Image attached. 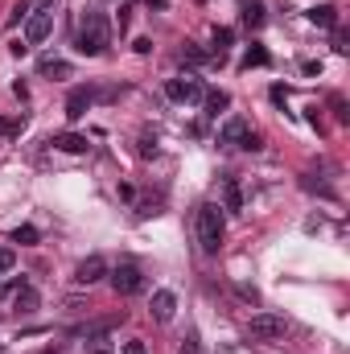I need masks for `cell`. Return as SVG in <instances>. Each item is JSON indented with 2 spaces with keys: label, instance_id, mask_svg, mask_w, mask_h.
<instances>
[{
  "label": "cell",
  "instance_id": "cell-26",
  "mask_svg": "<svg viewBox=\"0 0 350 354\" xmlns=\"http://www.w3.org/2000/svg\"><path fill=\"white\" fill-rule=\"evenodd\" d=\"M124 354H149V346L140 338H132V342H124Z\"/></svg>",
  "mask_w": 350,
  "mask_h": 354
},
{
  "label": "cell",
  "instance_id": "cell-30",
  "mask_svg": "<svg viewBox=\"0 0 350 354\" xmlns=\"http://www.w3.org/2000/svg\"><path fill=\"white\" fill-rule=\"evenodd\" d=\"M149 8H165V0H149Z\"/></svg>",
  "mask_w": 350,
  "mask_h": 354
},
{
  "label": "cell",
  "instance_id": "cell-17",
  "mask_svg": "<svg viewBox=\"0 0 350 354\" xmlns=\"http://www.w3.org/2000/svg\"><path fill=\"white\" fill-rule=\"evenodd\" d=\"M37 239H41V231H37V227H29V223H25V227H17V231H12V243H21V247H33V243H37Z\"/></svg>",
  "mask_w": 350,
  "mask_h": 354
},
{
  "label": "cell",
  "instance_id": "cell-29",
  "mask_svg": "<svg viewBox=\"0 0 350 354\" xmlns=\"http://www.w3.org/2000/svg\"><path fill=\"white\" fill-rule=\"evenodd\" d=\"M132 49H136V54H149V49H153V41H149V37H136V45H132Z\"/></svg>",
  "mask_w": 350,
  "mask_h": 354
},
{
  "label": "cell",
  "instance_id": "cell-18",
  "mask_svg": "<svg viewBox=\"0 0 350 354\" xmlns=\"http://www.w3.org/2000/svg\"><path fill=\"white\" fill-rule=\"evenodd\" d=\"M243 66H248V70H252V66H268V49H264V45H252V49L243 54Z\"/></svg>",
  "mask_w": 350,
  "mask_h": 354
},
{
  "label": "cell",
  "instance_id": "cell-28",
  "mask_svg": "<svg viewBox=\"0 0 350 354\" xmlns=\"http://www.w3.org/2000/svg\"><path fill=\"white\" fill-rule=\"evenodd\" d=\"M128 21H132V4H124V8H120V33L128 29Z\"/></svg>",
  "mask_w": 350,
  "mask_h": 354
},
{
  "label": "cell",
  "instance_id": "cell-19",
  "mask_svg": "<svg viewBox=\"0 0 350 354\" xmlns=\"http://www.w3.org/2000/svg\"><path fill=\"white\" fill-rule=\"evenodd\" d=\"M136 153H140V157H157V153H161V148H157V136H153V132H140Z\"/></svg>",
  "mask_w": 350,
  "mask_h": 354
},
{
  "label": "cell",
  "instance_id": "cell-7",
  "mask_svg": "<svg viewBox=\"0 0 350 354\" xmlns=\"http://www.w3.org/2000/svg\"><path fill=\"white\" fill-rule=\"evenodd\" d=\"M54 33V12H33L25 16V45H41Z\"/></svg>",
  "mask_w": 350,
  "mask_h": 354
},
{
  "label": "cell",
  "instance_id": "cell-8",
  "mask_svg": "<svg viewBox=\"0 0 350 354\" xmlns=\"http://www.w3.org/2000/svg\"><path fill=\"white\" fill-rule=\"evenodd\" d=\"M50 144H54L58 153H70V157H83V153L91 148L83 132H54V136H50Z\"/></svg>",
  "mask_w": 350,
  "mask_h": 354
},
{
  "label": "cell",
  "instance_id": "cell-10",
  "mask_svg": "<svg viewBox=\"0 0 350 354\" xmlns=\"http://www.w3.org/2000/svg\"><path fill=\"white\" fill-rule=\"evenodd\" d=\"M248 132H252V124H248L243 115H231V120L223 124V132H219V144H231V148H239Z\"/></svg>",
  "mask_w": 350,
  "mask_h": 354
},
{
  "label": "cell",
  "instance_id": "cell-27",
  "mask_svg": "<svg viewBox=\"0 0 350 354\" xmlns=\"http://www.w3.org/2000/svg\"><path fill=\"white\" fill-rule=\"evenodd\" d=\"M149 214H157V202H140L136 206V219H149Z\"/></svg>",
  "mask_w": 350,
  "mask_h": 354
},
{
  "label": "cell",
  "instance_id": "cell-22",
  "mask_svg": "<svg viewBox=\"0 0 350 354\" xmlns=\"http://www.w3.org/2000/svg\"><path fill=\"white\" fill-rule=\"evenodd\" d=\"M231 41H235V33H231V29H215V54H223Z\"/></svg>",
  "mask_w": 350,
  "mask_h": 354
},
{
  "label": "cell",
  "instance_id": "cell-20",
  "mask_svg": "<svg viewBox=\"0 0 350 354\" xmlns=\"http://www.w3.org/2000/svg\"><path fill=\"white\" fill-rule=\"evenodd\" d=\"M41 74H50V78H70V62H41Z\"/></svg>",
  "mask_w": 350,
  "mask_h": 354
},
{
  "label": "cell",
  "instance_id": "cell-6",
  "mask_svg": "<svg viewBox=\"0 0 350 354\" xmlns=\"http://www.w3.org/2000/svg\"><path fill=\"white\" fill-rule=\"evenodd\" d=\"M103 276H107V260H103V256H87V260L74 268V285H78V289H91V285H99Z\"/></svg>",
  "mask_w": 350,
  "mask_h": 354
},
{
  "label": "cell",
  "instance_id": "cell-2",
  "mask_svg": "<svg viewBox=\"0 0 350 354\" xmlns=\"http://www.w3.org/2000/svg\"><path fill=\"white\" fill-rule=\"evenodd\" d=\"M198 247H202L206 256H215V252L223 247V210H219L215 202H206V206L198 210Z\"/></svg>",
  "mask_w": 350,
  "mask_h": 354
},
{
  "label": "cell",
  "instance_id": "cell-5",
  "mask_svg": "<svg viewBox=\"0 0 350 354\" xmlns=\"http://www.w3.org/2000/svg\"><path fill=\"white\" fill-rule=\"evenodd\" d=\"M165 95H169L173 103H198V99L206 95V87H202V78L182 74V78H169V82H165Z\"/></svg>",
  "mask_w": 350,
  "mask_h": 354
},
{
  "label": "cell",
  "instance_id": "cell-13",
  "mask_svg": "<svg viewBox=\"0 0 350 354\" xmlns=\"http://www.w3.org/2000/svg\"><path fill=\"white\" fill-rule=\"evenodd\" d=\"M314 25H322V29H338V8L334 4H318V8H309L305 12Z\"/></svg>",
  "mask_w": 350,
  "mask_h": 354
},
{
  "label": "cell",
  "instance_id": "cell-31",
  "mask_svg": "<svg viewBox=\"0 0 350 354\" xmlns=\"http://www.w3.org/2000/svg\"><path fill=\"white\" fill-rule=\"evenodd\" d=\"M182 354H198V346H186V351H182Z\"/></svg>",
  "mask_w": 350,
  "mask_h": 354
},
{
  "label": "cell",
  "instance_id": "cell-25",
  "mask_svg": "<svg viewBox=\"0 0 350 354\" xmlns=\"http://www.w3.org/2000/svg\"><path fill=\"white\" fill-rule=\"evenodd\" d=\"M235 293H239V301H248V305H260V293H256L252 285H239Z\"/></svg>",
  "mask_w": 350,
  "mask_h": 354
},
{
  "label": "cell",
  "instance_id": "cell-9",
  "mask_svg": "<svg viewBox=\"0 0 350 354\" xmlns=\"http://www.w3.org/2000/svg\"><path fill=\"white\" fill-rule=\"evenodd\" d=\"M149 309H153V322H161V326H165V322H173V313H177V297H173L169 289H157Z\"/></svg>",
  "mask_w": 350,
  "mask_h": 354
},
{
  "label": "cell",
  "instance_id": "cell-4",
  "mask_svg": "<svg viewBox=\"0 0 350 354\" xmlns=\"http://www.w3.org/2000/svg\"><path fill=\"white\" fill-rule=\"evenodd\" d=\"M107 280H111L116 297H136V293L144 289V276H140V268H136V264H120V268H111V272H107Z\"/></svg>",
  "mask_w": 350,
  "mask_h": 354
},
{
  "label": "cell",
  "instance_id": "cell-11",
  "mask_svg": "<svg viewBox=\"0 0 350 354\" xmlns=\"http://www.w3.org/2000/svg\"><path fill=\"white\" fill-rule=\"evenodd\" d=\"M91 103H95V91H91V87H78V91H70V99H66V120H83Z\"/></svg>",
  "mask_w": 350,
  "mask_h": 354
},
{
  "label": "cell",
  "instance_id": "cell-15",
  "mask_svg": "<svg viewBox=\"0 0 350 354\" xmlns=\"http://www.w3.org/2000/svg\"><path fill=\"white\" fill-rule=\"evenodd\" d=\"M202 107H206V115H219V111L231 107V95H227V91H206V95H202Z\"/></svg>",
  "mask_w": 350,
  "mask_h": 354
},
{
  "label": "cell",
  "instance_id": "cell-21",
  "mask_svg": "<svg viewBox=\"0 0 350 354\" xmlns=\"http://www.w3.org/2000/svg\"><path fill=\"white\" fill-rule=\"evenodd\" d=\"M87 354H116V346L107 342V334H99V338H87Z\"/></svg>",
  "mask_w": 350,
  "mask_h": 354
},
{
  "label": "cell",
  "instance_id": "cell-12",
  "mask_svg": "<svg viewBox=\"0 0 350 354\" xmlns=\"http://www.w3.org/2000/svg\"><path fill=\"white\" fill-rule=\"evenodd\" d=\"M41 305V297H37V289H29V285H21L17 293H12V309L17 313H33Z\"/></svg>",
  "mask_w": 350,
  "mask_h": 354
},
{
  "label": "cell",
  "instance_id": "cell-24",
  "mask_svg": "<svg viewBox=\"0 0 350 354\" xmlns=\"http://www.w3.org/2000/svg\"><path fill=\"white\" fill-rule=\"evenodd\" d=\"M239 148H248V153H260V148H264V136H260V132H248Z\"/></svg>",
  "mask_w": 350,
  "mask_h": 354
},
{
  "label": "cell",
  "instance_id": "cell-23",
  "mask_svg": "<svg viewBox=\"0 0 350 354\" xmlns=\"http://www.w3.org/2000/svg\"><path fill=\"white\" fill-rule=\"evenodd\" d=\"M12 268H17V252L0 243V272H12Z\"/></svg>",
  "mask_w": 350,
  "mask_h": 354
},
{
  "label": "cell",
  "instance_id": "cell-3",
  "mask_svg": "<svg viewBox=\"0 0 350 354\" xmlns=\"http://www.w3.org/2000/svg\"><path fill=\"white\" fill-rule=\"evenodd\" d=\"M285 334H289V322L281 313H252V322H248V338H256V342H276Z\"/></svg>",
  "mask_w": 350,
  "mask_h": 354
},
{
  "label": "cell",
  "instance_id": "cell-14",
  "mask_svg": "<svg viewBox=\"0 0 350 354\" xmlns=\"http://www.w3.org/2000/svg\"><path fill=\"white\" fill-rule=\"evenodd\" d=\"M223 206H227V210H235V214L243 210V190H239V181H235V177H227V181H223Z\"/></svg>",
  "mask_w": 350,
  "mask_h": 354
},
{
  "label": "cell",
  "instance_id": "cell-16",
  "mask_svg": "<svg viewBox=\"0 0 350 354\" xmlns=\"http://www.w3.org/2000/svg\"><path fill=\"white\" fill-rule=\"evenodd\" d=\"M243 25H252V29H260V25H264V4H260V0L243 4Z\"/></svg>",
  "mask_w": 350,
  "mask_h": 354
},
{
  "label": "cell",
  "instance_id": "cell-1",
  "mask_svg": "<svg viewBox=\"0 0 350 354\" xmlns=\"http://www.w3.org/2000/svg\"><path fill=\"white\" fill-rule=\"evenodd\" d=\"M107 41H111V21L103 16V12H87L83 21H78V33H74V49L78 54H87V58H99L103 49H107Z\"/></svg>",
  "mask_w": 350,
  "mask_h": 354
}]
</instances>
